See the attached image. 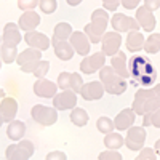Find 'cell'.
<instances>
[{
    "label": "cell",
    "instance_id": "6da1fadb",
    "mask_svg": "<svg viewBox=\"0 0 160 160\" xmlns=\"http://www.w3.org/2000/svg\"><path fill=\"white\" fill-rule=\"evenodd\" d=\"M158 108H160V95L154 88H141L136 91L135 99H133V111L138 115L152 114Z\"/></svg>",
    "mask_w": 160,
    "mask_h": 160
},
{
    "label": "cell",
    "instance_id": "836d02e7",
    "mask_svg": "<svg viewBox=\"0 0 160 160\" xmlns=\"http://www.w3.org/2000/svg\"><path fill=\"white\" fill-rule=\"evenodd\" d=\"M157 155H158V154L155 152V149H152V148H142L136 158H138V160H155Z\"/></svg>",
    "mask_w": 160,
    "mask_h": 160
},
{
    "label": "cell",
    "instance_id": "2e32d148",
    "mask_svg": "<svg viewBox=\"0 0 160 160\" xmlns=\"http://www.w3.org/2000/svg\"><path fill=\"white\" fill-rule=\"evenodd\" d=\"M24 40H26V43H28L29 47L37 48V50H42V51L48 50V48H50V45H51V40H50V38H48L45 34H42V32H37V31L26 32Z\"/></svg>",
    "mask_w": 160,
    "mask_h": 160
},
{
    "label": "cell",
    "instance_id": "3957f363",
    "mask_svg": "<svg viewBox=\"0 0 160 160\" xmlns=\"http://www.w3.org/2000/svg\"><path fill=\"white\" fill-rule=\"evenodd\" d=\"M99 80L106 88V93H109V95H115V96L123 95L128 88L125 78L118 75L112 66H104L99 71Z\"/></svg>",
    "mask_w": 160,
    "mask_h": 160
},
{
    "label": "cell",
    "instance_id": "ba28073f",
    "mask_svg": "<svg viewBox=\"0 0 160 160\" xmlns=\"http://www.w3.org/2000/svg\"><path fill=\"white\" fill-rule=\"evenodd\" d=\"M111 26L117 32H131V31H138L141 28L136 18H130L123 15V13H114V16L111 18Z\"/></svg>",
    "mask_w": 160,
    "mask_h": 160
},
{
    "label": "cell",
    "instance_id": "52a82bcc",
    "mask_svg": "<svg viewBox=\"0 0 160 160\" xmlns=\"http://www.w3.org/2000/svg\"><path fill=\"white\" fill-rule=\"evenodd\" d=\"M148 138L144 127H130L127 130V138H125V146L130 151H141L142 146Z\"/></svg>",
    "mask_w": 160,
    "mask_h": 160
},
{
    "label": "cell",
    "instance_id": "9c48e42d",
    "mask_svg": "<svg viewBox=\"0 0 160 160\" xmlns=\"http://www.w3.org/2000/svg\"><path fill=\"white\" fill-rule=\"evenodd\" d=\"M58 87L61 90H72L75 93H80L83 87V78L80 74L72 72H61L58 77Z\"/></svg>",
    "mask_w": 160,
    "mask_h": 160
},
{
    "label": "cell",
    "instance_id": "603a6c76",
    "mask_svg": "<svg viewBox=\"0 0 160 160\" xmlns=\"http://www.w3.org/2000/svg\"><path fill=\"white\" fill-rule=\"evenodd\" d=\"M111 66L115 69V72L118 75H122L123 78H128L130 72H128V68H127V55H125V51H118L117 55L111 56Z\"/></svg>",
    "mask_w": 160,
    "mask_h": 160
},
{
    "label": "cell",
    "instance_id": "9a60e30c",
    "mask_svg": "<svg viewBox=\"0 0 160 160\" xmlns=\"http://www.w3.org/2000/svg\"><path fill=\"white\" fill-rule=\"evenodd\" d=\"M136 21L146 32H152L155 29L157 19L154 16V11H151L148 7H139L136 8Z\"/></svg>",
    "mask_w": 160,
    "mask_h": 160
},
{
    "label": "cell",
    "instance_id": "ee69618b",
    "mask_svg": "<svg viewBox=\"0 0 160 160\" xmlns=\"http://www.w3.org/2000/svg\"><path fill=\"white\" fill-rule=\"evenodd\" d=\"M154 149H155V152L160 155V139H157L155 141V146H154Z\"/></svg>",
    "mask_w": 160,
    "mask_h": 160
},
{
    "label": "cell",
    "instance_id": "5b68a950",
    "mask_svg": "<svg viewBox=\"0 0 160 160\" xmlns=\"http://www.w3.org/2000/svg\"><path fill=\"white\" fill-rule=\"evenodd\" d=\"M34 142L29 139H21L16 144H11L5 152V157L8 160H28L34 155Z\"/></svg>",
    "mask_w": 160,
    "mask_h": 160
},
{
    "label": "cell",
    "instance_id": "7a4b0ae2",
    "mask_svg": "<svg viewBox=\"0 0 160 160\" xmlns=\"http://www.w3.org/2000/svg\"><path fill=\"white\" fill-rule=\"evenodd\" d=\"M109 21H111V18H109L106 8L104 10L99 8V10H95L91 13V22H88L85 26V29H83V32L88 35L91 43H99L102 40Z\"/></svg>",
    "mask_w": 160,
    "mask_h": 160
},
{
    "label": "cell",
    "instance_id": "4dcf8cb0",
    "mask_svg": "<svg viewBox=\"0 0 160 160\" xmlns=\"http://www.w3.org/2000/svg\"><path fill=\"white\" fill-rule=\"evenodd\" d=\"M96 128L101 133H104V135H108V133L114 131L115 125H114V120H111L109 117H99L98 122H96Z\"/></svg>",
    "mask_w": 160,
    "mask_h": 160
},
{
    "label": "cell",
    "instance_id": "f546056e",
    "mask_svg": "<svg viewBox=\"0 0 160 160\" xmlns=\"http://www.w3.org/2000/svg\"><path fill=\"white\" fill-rule=\"evenodd\" d=\"M144 51L149 53V55H155L160 51V34L154 32L152 35H149V38L144 43Z\"/></svg>",
    "mask_w": 160,
    "mask_h": 160
},
{
    "label": "cell",
    "instance_id": "f6af8a7d",
    "mask_svg": "<svg viewBox=\"0 0 160 160\" xmlns=\"http://www.w3.org/2000/svg\"><path fill=\"white\" fill-rule=\"evenodd\" d=\"M154 90H155V91L158 93V95H160V83H158V85H155V87H154Z\"/></svg>",
    "mask_w": 160,
    "mask_h": 160
},
{
    "label": "cell",
    "instance_id": "484cf974",
    "mask_svg": "<svg viewBox=\"0 0 160 160\" xmlns=\"http://www.w3.org/2000/svg\"><path fill=\"white\" fill-rule=\"evenodd\" d=\"M38 59H42V50H37V48H26L22 53H19L18 55V59L16 62L19 66H24V64H28V62H32V61H38Z\"/></svg>",
    "mask_w": 160,
    "mask_h": 160
},
{
    "label": "cell",
    "instance_id": "83f0119b",
    "mask_svg": "<svg viewBox=\"0 0 160 160\" xmlns=\"http://www.w3.org/2000/svg\"><path fill=\"white\" fill-rule=\"evenodd\" d=\"M123 144H125V138L122 135H118V133H114V131L108 133L104 138V146L108 149H117L118 151Z\"/></svg>",
    "mask_w": 160,
    "mask_h": 160
},
{
    "label": "cell",
    "instance_id": "4316f807",
    "mask_svg": "<svg viewBox=\"0 0 160 160\" xmlns=\"http://www.w3.org/2000/svg\"><path fill=\"white\" fill-rule=\"evenodd\" d=\"M0 55H2V61L5 64H11L13 61L18 59V45H10V43H3L2 42Z\"/></svg>",
    "mask_w": 160,
    "mask_h": 160
},
{
    "label": "cell",
    "instance_id": "d6986e66",
    "mask_svg": "<svg viewBox=\"0 0 160 160\" xmlns=\"http://www.w3.org/2000/svg\"><path fill=\"white\" fill-rule=\"evenodd\" d=\"M0 112H2V122L10 123L18 114V101L15 98H3L0 104Z\"/></svg>",
    "mask_w": 160,
    "mask_h": 160
},
{
    "label": "cell",
    "instance_id": "5bb4252c",
    "mask_svg": "<svg viewBox=\"0 0 160 160\" xmlns=\"http://www.w3.org/2000/svg\"><path fill=\"white\" fill-rule=\"evenodd\" d=\"M69 42L72 43L74 50L77 51V55L80 56H88V53H90V38L85 32H80V31H74L71 38H69Z\"/></svg>",
    "mask_w": 160,
    "mask_h": 160
},
{
    "label": "cell",
    "instance_id": "7402d4cb",
    "mask_svg": "<svg viewBox=\"0 0 160 160\" xmlns=\"http://www.w3.org/2000/svg\"><path fill=\"white\" fill-rule=\"evenodd\" d=\"M144 35L139 31H131L127 35V48L130 53H138L141 50H144Z\"/></svg>",
    "mask_w": 160,
    "mask_h": 160
},
{
    "label": "cell",
    "instance_id": "44dd1931",
    "mask_svg": "<svg viewBox=\"0 0 160 160\" xmlns=\"http://www.w3.org/2000/svg\"><path fill=\"white\" fill-rule=\"evenodd\" d=\"M53 48H55V55L61 59V61H69L72 59L74 56V47L71 42H68V40H58V42H51Z\"/></svg>",
    "mask_w": 160,
    "mask_h": 160
},
{
    "label": "cell",
    "instance_id": "74e56055",
    "mask_svg": "<svg viewBox=\"0 0 160 160\" xmlns=\"http://www.w3.org/2000/svg\"><path fill=\"white\" fill-rule=\"evenodd\" d=\"M120 3H122V0H102V7L108 11H115Z\"/></svg>",
    "mask_w": 160,
    "mask_h": 160
},
{
    "label": "cell",
    "instance_id": "e0dca14e",
    "mask_svg": "<svg viewBox=\"0 0 160 160\" xmlns=\"http://www.w3.org/2000/svg\"><path fill=\"white\" fill-rule=\"evenodd\" d=\"M38 24H40V15H38V13H35L34 10L24 11L22 15H21V18L18 19V26L21 28V31H24V32L35 31Z\"/></svg>",
    "mask_w": 160,
    "mask_h": 160
},
{
    "label": "cell",
    "instance_id": "30bf717a",
    "mask_svg": "<svg viewBox=\"0 0 160 160\" xmlns=\"http://www.w3.org/2000/svg\"><path fill=\"white\" fill-rule=\"evenodd\" d=\"M53 106L58 111H71L77 106V93L72 90H62L53 98Z\"/></svg>",
    "mask_w": 160,
    "mask_h": 160
},
{
    "label": "cell",
    "instance_id": "4fadbf2b",
    "mask_svg": "<svg viewBox=\"0 0 160 160\" xmlns=\"http://www.w3.org/2000/svg\"><path fill=\"white\" fill-rule=\"evenodd\" d=\"M104 85L102 82H88V83H83L82 90H80V96H82L85 101H98L102 98L104 95Z\"/></svg>",
    "mask_w": 160,
    "mask_h": 160
},
{
    "label": "cell",
    "instance_id": "e575fe53",
    "mask_svg": "<svg viewBox=\"0 0 160 160\" xmlns=\"http://www.w3.org/2000/svg\"><path fill=\"white\" fill-rule=\"evenodd\" d=\"M48 69H50V61H40V64L37 66V69L34 71V75L37 78H43L47 74H48Z\"/></svg>",
    "mask_w": 160,
    "mask_h": 160
},
{
    "label": "cell",
    "instance_id": "f35d334b",
    "mask_svg": "<svg viewBox=\"0 0 160 160\" xmlns=\"http://www.w3.org/2000/svg\"><path fill=\"white\" fill-rule=\"evenodd\" d=\"M40 61L42 59H38V61H32V62H28V64H24V66H21V71L22 72H26V74H34V71L37 69V66L40 64Z\"/></svg>",
    "mask_w": 160,
    "mask_h": 160
},
{
    "label": "cell",
    "instance_id": "ac0fdd59",
    "mask_svg": "<svg viewBox=\"0 0 160 160\" xmlns=\"http://www.w3.org/2000/svg\"><path fill=\"white\" fill-rule=\"evenodd\" d=\"M135 118H136V112L131 109H123V111H120L114 120V125L117 130L120 131H127L130 127H133V123H135Z\"/></svg>",
    "mask_w": 160,
    "mask_h": 160
},
{
    "label": "cell",
    "instance_id": "f1b7e54d",
    "mask_svg": "<svg viewBox=\"0 0 160 160\" xmlns=\"http://www.w3.org/2000/svg\"><path fill=\"white\" fill-rule=\"evenodd\" d=\"M90 120V115L85 109L82 108H74L72 112H71V122L77 127H85Z\"/></svg>",
    "mask_w": 160,
    "mask_h": 160
},
{
    "label": "cell",
    "instance_id": "d6a6232c",
    "mask_svg": "<svg viewBox=\"0 0 160 160\" xmlns=\"http://www.w3.org/2000/svg\"><path fill=\"white\" fill-rule=\"evenodd\" d=\"M38 7H40V10H42L45 15H53V13L56 11V8H58V2L56 0H40Z\"/></svg>",
    "mask_w": 160,
    "mask_h": 160
},
{
    "label": "cell",
    "instance_id": "8fae6325",
    "mask_svg": "<svg viewBox=\"0 0 160 160\" xmlns=\"http://www.w3.org/2000/svg\"><path fill=\"white\" fill-rule=\"evenodd\" d=\"M102 47H101V51L106 53V56H114L120 51V45H122V35L117 31H112V32H106L104 37H102Z\"/></svg>",
    "mask_w": 160,
    "mask_h": 160
},
{
    "label": "cell",
    "instance_id": "cb8c5ba5",
    "mask_svg": "<svg viewBox=\"0 0 160 160\" xmlns=\"http://www.w3.org/2000/svg\"><path fill=\"white\" fill-rule=\"evenodd\" d=\"M26 135V125L21 120H11L7 128V136L11 141H21Z\"/></svg>",
    "mask_w": 160,
    "mask_h": 160
},
{
    "label": "cell",
    "instance_id": "7c38bea8",
    "mask_svg": "<svg viewBox=\"0 0 160 160\" xmlns=\"http://www.w3.org/2000/svg\"><path fill=\"white\" fill-rule=\"evenodd\" d=\"M58 83H53L47 78H37L34 83V93L38 98H55L58 95Z\"/></svg>",
    "mask_w": 160,
    "mask_h": 160
},
{
    "label": "cell",
    "instance_id": "7bdbcfd3",
    "mask_svg": "<svg viewBox=\"0 0 160 160\" xmlns=\"http://www.w3.org/2000/svg\"><path fill=\"white\" fill-rule=\"evenodd\" d=\"M66 3L71 5V7H77V5L82 3V0H66Z\"/></svg>",
    "mask_w": 160,
    "mask_h": 160
},
{
    "label": "cell",
    "instance_id": "b9f144b4",
    "mask_svg": "<svg viewBox=\"0 0 160 160\" xmlns=\"http://www.w3.org/2000/svg\"><path fill=\"white\" fill-rule=\"evenodd\" d=\"M47 158H48V160H51V158H61V160H66V158H68V155H66L64 152H61V151H55V152H50V154L47 155Z\"/></svg>",
    "mask_w": 160,
    "mask_h": 160
},
{
    "label": "cell",
    "instance_id": "d4e9b609",
    "mask_svg": "<svg viewBox=\"0 0 160 160\" xmlns=\"http://www.w3.org/2000/svg\"><path fill=\"white\" fill-rule=\"evenodd\" d=\"M72 26L69 22H58L55 26V31H53V37H51V42H58V40H68L72 35Z\"/></svg>",
    "mask_w": 160,
    "mask_h": 160
},
{
    "label": "cell",
    "instance_id": "60d3db41",
    "mask_svg": "<svg viewBox=\"0 0 160 160\" xmlns=\"http://www.w3.org/2000/svg\"><path fill=\"white\" fill-rule=\"evenodd\" d=\"M144 7H148L151 11H155L160 8V0H144Z\"/></svg>",
    "mask_w": 160,
    "mask_h": 160
},
{
    "label": "cell",
    "instance_id": "1f68e13d",
    "mask_svg": "<svg viewBox=\"0 0 160 160\" xmlns=\"http://www.w3.org/2000/svg\"><path fill=\"white\" fill-rule=\"evenodd\" d=\"M142 125H152L155 128H160V108L155 109L152 114L142 115Z\"/></svg>",
    "mask_w": 160,
    "mask_h": 160
},
{
    "label": "cell",
    "instance_id": "277c9868",
    "mask_svg": "<svg viewBox=\"0 0 160 160\" xmlns=\"http://www.w3.org/2000/svg\"><path fill=\"white\" fill-rule=\"evenodd\" d=\"M31 115L34 118V122H37L38 125L51 127V125H55L56 120H58V109L55 106L48 108V106H43V104H37L32 108Z\"/></svg>",
    "mask_w": 160,
    "mask_h": 160
},
{
    "label": "cell",
    "instance_id": "ab89813d",
    "mask_svg": "<svg viewBox=\"0 0 160 160\" xmlns=\"http://www.w3.org/2000/svg\"><path fill=\"white\" fill-rule=\"evenodd\" d=\"M139 3H141V0H122V5L127 10H136Z\"/></svg>",
    "mask_w": 160,
    "mask_h": 160
},
{
    "label": "cell",
    "instance_id": "8d00e7d4",
    "mask_svg": "<svg viewBox=\"0 0 160 160\" xmlns=\"http://www.w3.org/2000/svg\"><path fill=\"white\" fill-rule=\"evenodd\" d=\"M99 160H108V158H112V160H122V154L117 152V149H109V151H106V152H101Z\"/></svg>",
    "mask_w": 160,
    "mask_h": 160
},
{
    "label": "cell",
    "instance_id": "ffe728a7",
    "mask_svg": "<svg viewBox=\"0 0 160 160\" xmlns=\"http://www.w3.org/2000/svg\"><path fill=\"white\" fill-rule=\"evenodd\" d=\"M21 28L15 22H7L5 28H3V35H2V42L3 43H10V45H18L22 35H21Z\"/></svg>",
    "mask_w": 160,
    "mask_h": 160
},
{
    "label": "cell",
    "instance_id": "8992f818",
    "mask_svg": "<svg viewBox=\"0 0 160 160\" xmlns=\"http://www.w3.org/2000/svg\"><path fill=\"white\" fill-rule=\"evenodd\" d=\"M104 64H106V53L98 51L90 56H83V61L80 62V71H82V74L91 75L95 72H99L104 68Z\"/></svg>",
    "mask_w": 160,
    "mask_h": 160
},
{
    "label": "cell",
    "instance_id": "d590c367",
    "mask_svg": "<svg viewBox=\"0 0 160 160\" xmlns=\"http://www.w3.org/2000/svg\"><path fill=\"white\" fill-rule=\"evenodd\" d=\"M38 3H40V0H18V7H19V10H22V11L34 10Z\"/></svg>",
    "mask_w": 160,
    "mask_h": 160
}]
</instances>
